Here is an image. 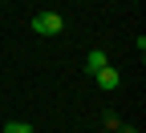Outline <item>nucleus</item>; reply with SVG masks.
<instances>
[{
	"mask_svg": "<svg viewBox=\"0 0 146 133\" xmlns=\"http://www.w3.org/2000/svg\"><path fill=\"white\" fill-rule=\"evenodd\" d=\"M61 28H65V20L57 12H36L33 16V32H41V36H57Z\"/></svg>",
	"mask_w": 146,
	"mask_h": 133,
	"instance_id": "f257e3e1",
	"label": "nucleus"
},
{
	"mask_svg": "<svg viewBox=\"0 0 146 133\" xmlns=\"http://www.w3.org/2000/svg\"><path fill=\"white\" fill-rule=\"evenodd\" d=\"M94 81H98V85H102V89H106V93H114V89H118V85H122V77H118V69H110V65H106V69H98V73H94Z\"/></svg>",
	"mask_w": 146,
	"mask_h": 133,
	"instance_id": "f03ea898",
	"label": "nucleus"
},
{
	"mask_svg": "<svg viewBox=\"0 0 146 133\" xmlns=\"http://www.w3.org/2000/svg\"><path fill=\"white\" fill-rule=\"evenodd\" d=\"M110 61H106V52L102 48H89V56H85V73H98V69H106Z\"/></svg>",
	"mask_w": 146,
	"mask_h": 133,
	"instance_id": "7ed1b4c3",
	"label": "nucleus"
},
{
	"mask_svg": "<svg viewBox=\"0 0 146 133\" xmlns=\"http://www.w3.org/2000/svg\"><path fill=\"white\" fill-rule=\"evenodd\" d=\"M4 133H33V129H29L25 121H8V125H4Z\"/></svg>",
	"mask_w": 146,
	"mask_h": 133,
	"instance_id": "20e7f679",
	"label": "nucleus"
},
{
	"mask_svg": "<svg viewBox=\"0 0 146 133\" xmlns=\"http://www.w3.org/2000/svg\"><path fill=\"white\" fill-rule=\"evenodd\" d=\"M114 133H138V129H134V125H118Z\"/></svg>",
	"mask_w": 146,
	"mask_h": 133,
	"instance_id": "39448f33",
	"label": "nucleus"
}]
</instances>
